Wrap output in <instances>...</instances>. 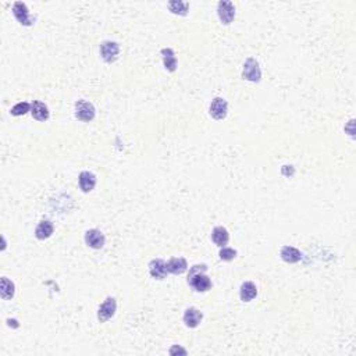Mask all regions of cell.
<instances>
[{
	"mask_svg": "<svg viewBox=\"0 0 356 356\" xmlns=\"http://www.w3.org/2000/svg\"><path fill=\"white\" fill-rule=\"evenodd\" d=\"M13 14L21 25H24V27L32 25V19L30 16V12H28V7L23 2H16L13 5Z\"/></svg>",
	"mask_w": 356,
	"mask_h": 356,
	"instance_id": "8",
	"label": "cell"
},
{
	"mask_svg": "<svg viewBox=\"0 0 356 356\" xmlns=\"http://www.w3.org/2000/svg\"><path fill=\"white\" fill-rule=\"evenodd\" d=\"M177 352H181V353H184V355L187 353V350L183 349V348H180V346H178V348L177 346H174V348H171V350H170V353H171V355L177 353Z\"/></svg>",
	"mask_w": 356,
	"mask_h": 356,
	"instance_id": "24",
	"label": "cell"
},
{
	"mask_svg": "<svg viewBox=\"0 0 356 356\" xmlns=\"http://www.w3.org/2000/svg\"><path fill=\"white\" fill-rule=\"evenodd\" d=\"M208 270L206 264H195L188 273V284L197 292H208L212 288V280L205 273Z\"/></svg>",
	"mask_w": 356,
	"mask_h": 356,
	"instance_id": "1",
	"label": "cell"
},
{
	"mask_svg": "<svg viewBox=\"0 0 356 356\" xmlns=\"http://www.w3.org/2000/svg\"><path fill=\"white\" fill-rule=\"evenodd\" d=\"M212 241H213L217 246H220V248L227 245L228 241H230V234H228L227 228L221 227V226L216 227L215 230H213V233H212Z\"/></svg>",
	"mask_w": 356,
	"mask_h": 356,
	"instance_id": "19",
	"label": "cell"
},
{
	"mask_svg": "<svg viewBox=\"0 0 356 356\" xmlns=\"http://www.w3.org/2000/svg\"><path fill=\"white\" fill-rule=\"evenodd\" d=\"M167 7L175 16H187L188 9H190V3L188 2H181V0H174V2H168Z\"/></svg>",
	"mask_w": 356,
	"mask_h": 356,
	"instance_id": "21",
	"label": "cell"
},
{
	"mask_svg": "<svg viewBox=\"0 0 356 356\" xmlns=\"http://www.w3.org/2000/svg\"><path fill=\"white\" fill-rule=\"evenodd\" d=\"M78 184L82 192H91L96 187V175L91 171H82L78 177Z\"/></svg>",
	"mask_w": 356,
	"mask_h": 356,
	"instance_id": "13",
	"label": "cell"
},
{
	"mask_svg": "<svg viewBox=\"0 0 356 356\" xmlns=\"http://www.w3.org/2000/svg\"><path fill=\"white\" fill-rule=\"evenodd\" d=\"M210 116L215 120H224L228 113V103L226 99L215 98L209 106Z\"/></svg>",
	"mask_w": 356,
	"mask_h": 356,
	"instance_id": "7",
	"label": "cell"
},
{
	"mask_svg": "<svg viewBox=\"0 0 356 356\" xmlns=\"http://www.w3.org/2000/svg\"><path fill=\"white\" fill-rule=\"evenodd\" d=\"M166 267L168 273L175 274V276H177V274L180 276V274H183V273L187 271L188 263H187V260H185L184 258H172L167 262Z\"/></svg>",
	"mask_w": 356,
	"mask_h": 356,
	"instance_id": "15",
	"label": "cell"
},
{
	"mask_svg": "<svg viewBox=\"0 0 356 356\" xmlns=\"http://www.w3.org/2000/svg\"><path fill=\"white\" fill-rule=\"evenodd\" d=\"M258 296V288L252 281L242 283L240 288V298L242 302H251Z\"/></svg>",
	"mask_w": 356,
	"mask_h": 356,
	"instance_id": "17",
	"label": "cell"
},
{
	"mask_svg": "<svg viewBox=\"0 0 356 356\" xmlns=\"http://www.w3.org/2000/svg\"><path fill=\"white\" fill-rule=\"evenodd\" d=\"M219 256H220L221 260H224V262H231V260H234V259L237 258V251L233 249V248L223 246L220 253H219Z\"/></svg>",
	"mask_w": 356,
	"mask_h": 356,
	"instance_id": "23",
	"label": "cell"
},
{
	"mask_svg": "<svg viewBox=\"0 0 356 356\" xmlns=\"http://www.w3.org/2000/svg\"><path fill=\"white\" fill-rule=\"evenodd\" d=\"M217 16L224 25H230L235 19V6L233 2L221 0L217 5Z\"/></svg>",
	"mask_w": 356,
	"mask_h": 356,
	"instance_id": "5",
	"label": "cell"
},
{
	"mask_svg": "<svg viewBox=\"0 0 356 356\" xmlns=\"http://www.w3.org/2000/svg\"><path fill=\"white\" fill-rule=\"evenodd\" d=\"M183 320H184L185 325H187L188 328H197L198 325L202 323L203 314L197 307H188L184 312Z\"/></svg>",
	"mask_w": 356,
	"mask_h": 356,
	"instance_id": "10",
	"label": "cell"
},
{
	"mask_svg": "<svg viewBox=\"0 0 356 356\" xmlns=\"http://www.w3.org/2000/svg\"><path fill=\"white\" fill-rule=\"evenodd\" d=\"M242 77L244 80L251 81V82H260L262 80V70L259 66L258 60H255L253 57L246 59L242 68Z\"/></svg>",
	"mask_w": 356,
	"mask_h": 356,
	"instance_id": "3",
	"label": "cell"
},
{
	"mask_svg": "<svg viewBox=\"0 0 356 356\" xmlns=\"http://www.w3.org/2000/svg\"><path fill=\"white\" fill-rule=\"evenodd\" d=\"M160 55L163 57V64H164V68L167 71L170 73H174L177 70V57H175V53L171 48H164L161 49Z\"/></svg>",
	"mask_w": 356,
	"mask_h": 356,
	"instance_id": "18",
	"label": "cell"
},
{
	"mask_svg": "<svg viewBox=\"0 0 356 356\" xmlns=\"http://www.w3.org/2000/svg\"><path fill=\"white\" fill-rule=\"evenodd\" d=\"M28 111H31V105L27 103V102H20V103H17L16 106H13L10 113H12L13 116L19 117V116H24V114H27Z\"/></svg>",
	"mask_w": 356,
	"mask_h": 356,
	"instance_id": "22",
	"label": "cell"
},
{
	"mask_svg": "<svg viewBox=\"0 0 356 356\" xmlns=\"http://www.w3.org/2000/svg\"><path fill=\"white\" fill-rule=\"evenodd\" d=\"M96 116V110H95V106L88 102V100H77L75 102V117L80 120V121H84V123H89L92 121L93 118Z\"/></svg>",
	"mask_w": 356,
	"mask_h": 356,
	"instance_id": "2",
	"label": "cell"
},
{
	"mask_svg": "<svg viewBox=\"0 0 356 356\" xmlns=\"http://www.w3.org/2000/svg\"><path fill=\"white\" fill-rule=\"evenodd\" d=\"M100 56L102 59L105 60L107 64L114 63L118 59L120 55V45L113 41H105V42L100 43V48H99Z\"/></svg>",
	"mask_w": 356,
	"mask_h": 356,
	"instance_id": "4",
	"label": "cell"
},
{
	"mask_svg": "<svg viewBox=\"0 0 356 356\" xmlns=\"http://www.w3.org/2000/svg\"><path fill=\"white\" fill-rule=\"evenodd\" d=\"M149 273L150 276L153 277L154 280H164L168 274L166 267V262L161 259H153L149 263Z\"/></svg>",
	"mask_w": 356,
	"mask_h": 356,
	"instance_id": "11",
	"label": "cell"
},
{
	"mask_svg": "<svg viewBox=\"0 0 356 356\" xmlns=\"http://www.w3.org/2000/svg\"><path fill=\"white\" fill-rule=\"evenodd\" d=\"M117 310V301L113 296H107L105 302L99 306L98 309V320L100 323H106L107 320H110Z\"/></svg>",
	"mask_w": 356,
	"mask_h": 356,
	"instance_id": "6",
	"label": "cell"
},
{
	"mask_svg": "<svg viewBox=\"0 0 356 356\" xmlns=\"http://www.w3.org/2000/svg\"><path fill=\"white\" fill-rule=\"evenodd\" d=\"M53 231H55V226H53V223L50 220H42L39 224L37 226V228H35V237H37L38 240H48V238H50L52 237V234H53Z\"/></svg>",
	"mask_w": 356,
	"mask_h": 356,
	"instance_id": "14",
	"label": "cell"
},
{
	"mask_svg": "<svg viewBox=\"0 0 356 356\" xmlns=\"http://www.w3.org/2000/svg\"><path fill=\"white\" fill-rule=\"evenodd\" d=\"M31 114L35 120L42 121V123L48 121L50 116L48 106L42 103V102H39V100H34L31 103Z\"/></svg>",
	"mask_w": 356,
	"mask_h": 356,
	"instance_id": "12",
	"label": "cell"
},
{
	"mask_svg": "<svg viewBox=\"0 0 356 356\" xmlns=\"http://www.w3.org/2000/svg\"><path fill=\"white\" fill-rule=\"evenodd\" d=\"M280 256L285 263H298L302 259L301 251H298L294 246H283L280 251Z\"/></svg>",
	"mask_w": 356,
	"mask_h": 356,
	"instance_id": "16",
	"label": "cell"
},
{
	"mask_svg": "<svg viewBox=\"0 0 356 356\" xmlns=\"http://www.w3.org/2000/svg\"><path fill=\"white\" fill-rule=\"evenodd\" d=\"M106 238L102 231H99L96 228L88 230L85 233V244L92 249H102L105 246Z\"/></svg>",
	"mask_w": 356,
	"mask_h": 356,
	"instance_id": "9",
	"label": "cell"
},
{
	"mask_svg": "<svg viewBox=\"0 0 356 356\" xmlns=\"http://www.w3.org/2000/svg\"><path fill=\"white\" fill-rule=\"evenodd\" d=\"M0 296L5 301H10L16 294V285L12 280H9L7 277H2V285H0Z\"/></svg>",
	"mask_w": 356,
	"mask_h": 356,
	"instance_id": "20",
	"label": "cell"
}]
</instances>
